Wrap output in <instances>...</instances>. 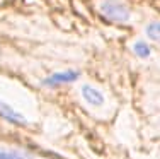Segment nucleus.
Instances as JSON below:
<instances>
[{"mask_svg": "<svg viewBox=\"0 0 160 159\" xmlns=\"http://www.w3.org/2000/svg\"><path fill=\"white\" fill-rule=\"evenodd\" d=\"M101 12L104 17L114 22H126L131 16L128 5L121 0H104L101 3Z\"/></svg>", "mask_w": 160, "mask_h": 159, "instance_id": "obj_1", "label": "nucleus"}, {"mask_svg": "<svg viewBox=\"0 0 160 159\" xmlns=\"http://www.w3.org/2000/svg\"><path fill=\"white\" fill-rule=\"evenodd\" d=\"M78 72L77 70H67V72H58V74H53L44 81L46 86H60V84H67V82H73L78 79Z\"/></svg>", "mask_w": 160, "mask_h": 159, "instance_id": "obj_2", "label": "nucleus"}, {"mask_svg": "<svg viewBox=\"0 0 160 159\" xmlns=\"http://www.w3.org/2000/svg\"><path fill=\"white\" fill-rule=\"evenodd\" d=\"M0 115L10 123H16V125H24L26 123L24 116H22L21 113H17L16 109H12L7 103H3V101H0Z\"/></svg>", "mask_w": 160, "mask_h": 159, "instance_id": "obj_3", "label": "nucleus"}, {"mask_svg": "<svg viewBox=\"0 0 160 159\" xmlns=\"http://www.w3.org/2000/svg\"><path fill=\"white\" fill-rule=\"evenodd\" d=\"M82 96H83V99H85L87 103L92 104V106H101L102 103H104L102 93L96 87H90V86H83L82 87Z\"/></svg>", "mask_w": 160, "mask_h": 159, "instance_id": "obj_4", "label": "nucleus"}, {"mask_svg": "<svg viewBox=\"0 0 160 159\" xmlns=\"http://www.w3.org/2000/svg\"><path fill=\"white\" fill-rule=\"evenodd\" d=\"M133 50H135V53L140 56V58H147V56H150V48H148V45L143 43V41H138V43L133 45Z\"/></svg>", "mask_w": 160, "mask_h": 159, "instance_id": "obj_5", "label": "nucleus"}, {"mask_svg": "<svg viewBox=\"0 0 160 159\" xmlns=\"http://www.w3.org/2000/svg\"><path fill=\"white\" fill-rule=\"evenodd\" d=\"M147 34H148V38H152L153 41L158 40V22L157 21L150 22V24L147 26Z\"/></svg>", "mask_w": 160, "mask_h": 159, "instance_id": "obj_6", "label": "nucleus"}, {"mask_svg": "<svg viewBox=\"0 0 160 159\" xmlns=\"http://www.w3.org/2000/svg\"><path fill=\"white\" fill-rule=\"evenodd\" d=\"M0 159H24L19 152L16 151H3L0 149Z\"/></svg>", "mask_w": 160, "mask_h": 159, "instance_id": "obj_7", "label": "nucleus"}]
</instances>
